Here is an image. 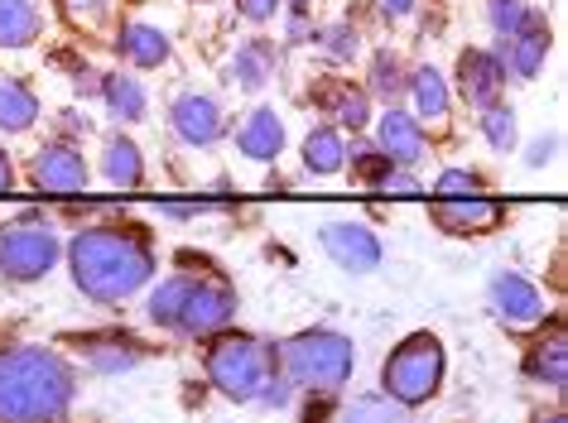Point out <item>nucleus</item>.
Masks as SVG:
<instances>
[{"mask_svg":"<svg viewBox=\"0 0 568 423\" xmlns=\"http://www.w3.org/2000/svg\"><path fill=\"white\" fill-rule=\"evenodd\" d=\"M116 49H121V59H131L135 68H164L169 63V39L154 30V24H145V20L125 24L121 39H116Z\"/></svg>","mask_w":568,"mask_h":423,"instance_id":"17","label":"nucleus"},{"mask_svg":"<svg viewBox=\"0 0 568 423\" xmlns=\"http://www.w3.org/2000/svg\"><path fill=\"white\" fill-rule=\"evenodd\" d=\"M491 303H496V313L510 318V322H539L545 318V293H539L525 275H491Z\"/></svg>","mask_w":568,"mask_h":423,"instance_id":"14","label":"nucleus"},{"mask_svg":"<svg viewBox=\"0 0 568 423\" xmlns=\"http://www.w3.org/2000/svg\"><path fill=\"white\" fill-rule=\"evenodd\" d=\"M539 423H568L564 414H549V419H539Z\"/></svg>","mask_w":568,"mask_h":423,"instance_id":"45","label":"nucleus"},{"mask_svg":"<svg viewBox=\"0 0 568 423\" xmlns=\"http://www.w3.org/2000/svg\"><path fill=\"white\" fill-rule=\"evenodd\" d=\"M102 96H106V106H111V116H116V121H140V116H145V87H140L135 78L111 73L102 82Z\"/></svg>","mask_w":568,"mask_h":423,"instance_id":"25","label":"nucleus"},{"mask_svg":"<svg viewBox=\"0 0 568 423\" xmlns=\"http://www.w3.org/2000/svg\"><path fill=\"white\" fill-rule=\"evenodd\" d=\"M481 135H487V145L501 149V154L516 149V111L501 106V102L487 106V111H481Z\"/></svg>","mask_w":568,"mask_h":423,"instance_id":"30","label":"nucleus"},{"mask_svg":"<svg viewBox=\"0 0 568 423\" xmlns=\"http://www.w3.org/2000/svg\"><path fill=\"white\" fill-rule=\"evenodd\" d=\"M169 125H174V135L183 140V145L203 149V145H212V140L222 135V111L203 92H183L174 102V111H169Z\"/></svg>","mask_w":568,"mask_h":423,"instance_id":"11","label":"nucleus"},{"mask_svg":"<svg viewBox=\"0 0 568 423\" xmlns=\"http://www.w3.org/2000/svg\"><path fill=\"white\" fill-rule=\"evenodd\" d=\"M236 10H241L246 20H255V24H265V20H275L280 0H236Z\"/></svg>","mask_w":568,"mask_h":423,"instance_id":"36","label":"nucleus"},{"mask_svg":"<svg viewBox=\"0 0 568 423\" xmlns=\"http://www.w3.org/2000/svg\"><path fill=\"white\" fill-rule=\"evenodd\" d=\"M232 318H236V293L226 289L222 279H197L193 275V289H189V299H183V308H179L174 332H183V337H217Z\"/></svg>","mask_w":568,"mask_h":423,"instance_id":"7","label":"nucleus"},{"mask_svg":"<svg viewBox=\"0 0 568 423\" xmlns=\"http://www.w3.org/2000/svg\"><path fill=\"white\" fill-rule=\"evenodd\" d=\"M34 183L44 193H82L88 188V164L73 145H44L34 154Z\"/></svg>","mask_w":568,"mask_h":423,"instance_id":"12","label":"nucleus"},{"mask_svg":"<svg viewBox=\"0 0 568 423\" xmlns=\"http://www.w3.org/2000/svg\"><path fill=\"white\" fill-rule=\"evenodd\" d=\"M10 183H16V168H10V154L0 149V193H10Z\"/></svg>","mask_w":568,"mask_h":423,"instance_id":"42","label":"nucleus"},{"mask_svg":"<svg viewBox=\"0 0 568 423\" xmlns=\"http://www.w3.org/2000/svg\"><path fill=\"white\" fill-rule=\"evenodd\" d=\"M275 63H280V59H275V49L255 39V44H246V49L236 53V68H232V73H236V82H241V87L261 92L265 82H270V73H275Z\"/></svg>","mask_w":568,"mask_h":423,"instance_id":"26","label":"nucleus"},{"mask_svg":"<svg viewBox=\"0 0 568 423\" xmlns=\"http://www.w3.org/2000/svg\"><path fill=\"white\" fill-rule=\"evenodd\" d=\"M376 149L386 154L390 164H419L424 159V125L405 111H386L381 116V135H376Z\"/></svg>","mask_w":568,"mask_h":423,"instance_id":"15","label":"nucleus"},{"mask_svg":"<svg viewBox=\"0 0 568 423\" xmlns=\"http://www.w3.org/2000/svg\"><path fill=\"white\" fill-rule=\"evenodd\" d=\"M78 394V375L49 347L0 351V423H59Z\"/></svg>","mask_w":568,"mask_h":423,"instance_id":"2","label":"nucleus"},{"mask_svg":"<svg viewBox=\"0 0 568 423\" xmlns=\"http://www.w3.org/2000/svg\"><path fill=\"white\" fill-rule=\"evenodd\" d=\"M82 347V357H88L92 371H106V375H116V371H135L140 365V351L135 342H125V337H88V342H78Z\"/></svg>","mask_w":568,"mask_h":423,"instance_id":"20","label":"nucleus"},{"mask_svg":"<svg viewBox=\"0 0 568 423\" xmlns=\"http://www.w3.org/2000/svg\"><path fill=\"white\" fill-rule=\"evenodd\" d=\"M458 87H463V96H467V102H473L477 111L496 106V96H501V87H506V63H501V53L463 49V59H458Z\"/></svg>","mask_w":568,"mask_h":423,"instance_id":"9","label":"nucleus"},{"mask_svg":"<svg viewBox=\"0 0 568 423\" xmlns=\"http://www.w3.org/2000/svg\"><path fill=\"white\" fill-rule=\"evenodd\" d=\"M39 39V10L30 0H0V49H24Z\"/></svg>","mask_w":568,"mask_h":423,"instance_id":"24","label":"nucleus"},{"mask_svg":"<svg viewBox=\"0 0 568 423\" xmlns=\"http://www.w3.org/2000/svg\"><path fill=\"white\" fill-rule=\"evenodd\" d=\"M78 289L97 303H121L140 293L154 275V250L150 236L135 227H88L68 246Z\"/></svg>","mask_w":568,"mask_h":423,"instance_id":"1","label":"nucleus"},{"mask_svg":"<svg viewBox=\"0 0 568 423\" xmlns=\"http://www.w3.org/2000/svg\"><path fill=\"white\" fill-rule=\"evenodd\" d=\"M438 227L444 231H458V236H477V231H491L501 227V203H491V197H444L438 203Z\"/></svg>","mask_w":568,"mask_h":423,"instance_id":"13","label":"nucleus"},{"mask_svg":"<svg viewBox=\"0 0 568 423\" xmlns=\"http://www.w3.org/2000/svg\"><path fill=\"white\" fill-rule=\"evenodd\" d=\"M352 174H357L362 183H381L390 174V159L372 145H352Z\"/></svg>","mask_w":568,"mask_h":423,"instance_id":"34","label":"nucleus"},{"mask_svg":"<svg viewBox=\"0 0 568 423\" xmlns=\"http://www.w3.org/2000/svg\"><path fill=\"white\" fill-rule=\"evenodd\" d=\"M381 385H386V394L400 409H415V404L429 400V394L444 385V347H438V337H429V332L405 337V342L386 357Z\"/></svg>","mask_w":568,"mask_h":423,"instance_id":"5","label":"nucleus"},{"mask_svg":"<svg viewBox=\"0 0 568 423\" xmlns=\"http://www.w3.org/2000/svg\"><path fill=\"white\" fill-rule=\"evenodd\" d=\"M59 236L44 227H10L0 231V275L16 285H34L59 265Z\"/></svg>","mask_w":568,"mask_h":423,"instance_id":"6","label":"nucleus"},{"mask_svg":"<svg viewBox=\"0 0 568 423\" xmlns=\"http://www.w3.org/2000/svg\"><path fill=\"white\" fill-rule=\"evenodd\" d=\"M372 92L381 96V102H400L405 96V73H400V59H395L390 49H381L372 59Z\"/></svg>","mask_w":568,"mask_h":423,"instance_id":"28","label":"nucleus"},{"mask_svg":"<svg viewBox=\"0 0 568 423\" xmlns=\"http://www.w3.org/2000/svg\"><path fill=\"white\" fill-rule=\"evenodd\" d=\"M63 131H68V140H88L92 135V125H88V116H78V111H63Z\"/></svg>","mask_w":568,"mask_h":423,"instance_id":"40","label":"nucleus"},{"mask_svg":"<svg viewBox=\"0 0 568 423\" xmlns=\"http://www.w3.org/2000/svg\"><path fill=\"white\" fill-rule=\"evenodd\" d=\"M236 149L246 154V159H280V149H284V121L275 116L270 106H255L246 125L236 131Z\"/></svg>","mask_w":568,"mask_h":423,"instance_id":"16","label":"nucleus"},{"mask_svg":"<svg viewBox=\"0 0 568 423\" xmlns=\"http://www.w3.org/2000/svg\"><path fill=\"white\" fill-rule=\"evenodd\" d=\"M481 193V174H473V168H448V174H438L434 183V197L444 203V197H477Z\"/></svg>","mask_w":568,"mask_h":423,"instance_id":"33","label":"nucleus"},{"mask_svg":"<svg viewBox=\"0 0 568 423\" xmlns=\"http://www.w3.org/2000/svg\"><path fill=\"white\" fill-rule=\"evenodd\" d=\"M189 289H193V275H174V279H164V285L150 293V322L154 328H174L179 308H183V299H189Z\"/></svg>","mask_w":568,"mask_h":423,"instance_id":"27","label":"nucleus"},{"mask_svg":"<svg viewBox=\"0 0 568 423\" xmlns=\"http://www.w3.org/2000/svg\"><path fill=\"white\" fill-rule=\"evenodd\" d=\"M160 207L169 212V217H197V212H207L212 203H207V197H183V203H174V197H164Z\"/></svg>","mask_w":568,"mask_h":423,"instance_id":"37","label":"nucleus"},{"mask_svg":"<svg viewBox=\"0 0 568 423\" xmlns=\"http://www.w3.org/2000/svg\"><path fill=\"white\" fill-rule=\"evenodd\" d=\"M409 96H415V111H419V121H444L448 116V82H444V73L438 68H415L409 73Z\"/></svg>","mask_w":568,"mask_h":423,"instance_id":"22","label":"nucleus"},{"mask_svg":"<svg viewBox=\"0 0 568 423\" xmlns=\"http://www.w3.org/2000/svg\"><path fill=\"white\" fill-rule=\"evenodd\" d=\"M275 361L290 385L328 394L357 371V347L343 332H300L284 347H275Z\"/></svg>","mask_w":568,"mask_h":423,"instance_id":"3","label":"nucleus"},{"mask_svg":"<svg viewBox=\"0 0 568 423\" xmlns=\"http://www.w3.org/2000/svg\"><path fill=\"white\" fill-rule=\"evenodd\" d=\"M102 174L111 188H135L145 178V159H140V145L131 135H111L102 149Z\"/></svg>","mask_w":568,"mask_h":423,"instance_id":"18","label":"nucleus"},{"mask_svg":"<svg viewBox=\"0 0 568 423\" xmlns=\"http://www.w3.org/2000/svg\"><path fill=\"white\" fill-rule=\"evenodd\" d=\"M545 53H549V24L539 10H530V16L520 20V30L501 39V63H506V73H516V78H535L539 68H545Z\"/></svg>","mask_w":568,"mask_h":423,"instance_id":"10","label":"nucleus"},{"mask_svg":"<svg viewBox=\"0 0 568 423\" xmlns=\"http://www.w3.org/2000/svg\"><path fill=\"white\" fill-rule=\"evenodd\" d=\"M381 188H386L390 197H415V193H424L419 178H409V174H386V178H381Z\"/></svg>","mask_w":568,"mask_h":423,"instance_id":"38","label":"nucleus"},{"mask_svg":"<svg viewBox=\"0 0 568 423\" xmlns=\"http://www.w3.org/2000/svg\"><path fill=\"white\" fill-rule=\"evenodd\" d=\"M525 16H530V0H487V20H491V30L501 39L516 34Z\"/></svg>","mask_w":568,"mask_h":423,"instance_id":"32","label":"nucleus"},{"mask_svg":"<svg viewBox=\"0 0 568 423\" xmlns=\"http://www.w3.org/2000/svg\"><path fill=\"white\" fill-rule=\"evenodd\" d=\"M525 375L545 380L549 390H564V380H568V337H564V328H554L549 342H539L530 357H525Z\"/></svg>","mask_w":568,"mask_h":423,"instance_id":"19","label":"nucleus"},{"mask_svg":"<svg viewBox=\"0 0 568 423\" xmlns=\"http://www.w3.org/2000/svg\"><path fill=\"white\" fill-rule=\"evenodd\" d=\"M39 121V96L20 78H0V131H30Z\"/></svg>","mask_w":568,"mask_h":423,"instance_id":"21","label":"nucleus"},{"mask_svg":"<svg viewBox=\"0 0 568 423\" xmlns=\"http://www.w3.org/2000/svg\"><path fill=\"white\" fill-rule=\"evenodd\" d=\"M347 423H405V409L395 400H376V394H366L347 409Z\"/></svg>","mask_w":568,"mask_h":423,"instance_id":"31","label":"nucleus"},{"mask_svg":"<svg viewBox=\"0 0 568 423\" xmlns=\"http://www.w3.org/2000/svg\"><path fill=\"white\" fill-rule=\"evenodd\" d=\"M554 149H559V140H554V135L535 140V145H530V164H535V168H539V164H549V159H554Z\"/></svg>","mask_w":568,"mask_h":423,"instance_id":"41","label":"nucleus"},{"mask_svg":"<svg viewBox=\"0 0 568 423\" xmlns=\"http://www.w3.org/2000/svg\"><path fill=\"white\" fill-rule=\"evenodd\" d=\"M270 375H280V365L275 347L261 342V337H217L207 351V380L226 400H255Z\"/></svg>","mask_w":568,"mask_h":423,"instance_id":"4","label":"nucleus"},{"mask_svg":"<svg viewBox=\"0 0 568 423\" xmlns=\"http://www.w3.org/2000/svg\"><path fill=\"white\" fill-rule=\"evenodd\" d=\"M386 10H390V16H409V10H415V0H386Z\"/></svg>","mask_w":568,"mask_h":423,"instance_id":"43","label":"nucleus"},{"mask_svg":"<svg viewBox=\"0 0 568 423\" xmlns=\"http://www.w3.org/2000/svg\"><path fill=\"white\" fill-rule=\"evenodd\" d=\"M304 164H308V174H318V178L337 174V168L347 164L343 135H337L333 125H318V131H308V140H304Z\"/></svg>","mask_w":568,"mask_h":423,"instance_id":"23","label":"nucleus"},{"mask_svg":"<svg viewBox=\"0 0 568 423\" xmlns=\"http://www.w3.org/2000/svg\"><path fill=\"white\" fill-rule=\"evenodd\" d=\"M290 6H294V16H304V10H308V0H290Z\"/></svg>","mask_w":568,"mask_h":423,"instance_id":"44","label":"nucleus"},{"mask_svg":"<svg viewBox=\"0 0 568 423\" xmlns=\"http://www.w3.org/2000/svg\"><path fill=\"white\" fill-rule=\"evenodd\" d=\"M323 106H333V116L347 125V131H362L366 116H372V102L357 87H333V96H323Z\"/></svg>","mask_w":568,"mask_h":423,"instance_id":"29","label":"nucleus"},{"mask_svg":"<svg viewBox=\"0 0 568 423\" xmlns=\"http://www.w3.org/2000/svg\"><path fill=\"white\" fill-rule=\"evenodd\" d=\"M323 250H328L333 265H343L347 275H372L381 265L376 231L357 227V221H333V227H323Z\"/></svg>","mask_w":568,"mask_h":423,"instance_id":"8","label":"nucleus"},{"mask_svg":"<svg viewBox=\"0 0 568 423\" xmlns=\"http://www.w3.org/2000/svg\"><path fill=\"white\" fill-rule=\"evenodd\" d=\"M59 6H63L68 20H88V16H97V10H106L111 0H59Z\"/></svg>","mask_w":568,"mask_h":423,"instance_id":"39","label":"nucleus"},{"mask_svg":"<svg viewBox=\"0 0 568 423\" xmlns=\"http://www.w3.org/2000/svg\"><path fill=\"white\" fill-rule=\"evenodd\" d=\"M318 39H323V49H328L333 63H343L357 53V30H352V24H333V30H323Z\"/></svg>","mask_w":568,"mask_h":423,"instance_id":"35","label":"nucleus"}]
</instances>
